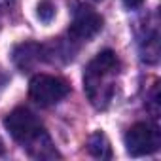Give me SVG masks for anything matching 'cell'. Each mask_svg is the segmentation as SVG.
<instances>
[{"label": "cell", "instance_id": "cell-5", "mask_svg": "<svg viewBox=\"0 0 161 161\" xmlns=\"http://www.w3.org/2000/svg\"><path fill=\"white\" fill-rule=\"evenodd\" d=\"M103 17L101 14H97L93 8L89 6H84L80 4L76 10H74V17H72V23H70V29H68V34L72 40L76 42H89L91 38H95L101 29H103Z\"/></svg>", "mask_w": 161, "mask_h": 161}, {"label": "cell", "instance_id": "cell-8", "mask_svg": "<svg viewBox=\"0 0 161 161\" xmlns=\"http://www.w3.org/2000/svg\"><path fill=\"white\" fill-rule=\"evenodd\" d=\"M55 14H57V8H55V4L51 0H42L38 4V19L42 23H51Z\"/></svg>", "mask_w": 161, "mask_h": 161}, {"label": "cell", "instance_id": "cell-1", "mask_svg": "<svg viewBox=\"0 0 161 161\" xmlns=\"http://www.w3.org/2000/svg\"><path fill=\"white\" fill-rule=\"evenodd\" d=\"M4 127L12 135V138L15 142H19L29 152V155H32L36 159L59 157V152L55 150L49 135L46 133L42 121L38 119V116L32 110H29L25 106L14 108L10 114H6Z\"/></svg>", "mask_w": 161, "mask_h": 161}, {"label": "cell", "instance_id": "cell-11", "mask_svg": "<svg viewBox=\"0 0 161 161\" xmlns=\"http://www.w3.org/2000/svg\"><path fill=\"white\" fill-rule=\"evenodd\" d=\"M6 84H8V76H6V72L0 68V93H2V89L6 87Z\"/></svg>", "mask_w": 161, "mask_h": 161}, {"label": "cell", "instance_id": "cell-10", "mask_svg": "<svg viewBox=\"0 0 161 161\" xmlns=\"http://www.w3.org/2000/svg\"><path fill=\"white\" fill-rule=\"evenodd\" d=\"M15 4V0H0V12H8Z\"/></svg>", "mask_w": 161, "mask_h": 161}, {"label": "cell", "instance_id": "cell-9", "mask_svg": "<svg viewBox=\"0 0 161 161\" xmlns=\"http://www.w3.org/2000/svg\"><path fill=\"white\" fill-rule=\"evenodd\" d=\"M144 2H146V0H123L125 8H129V10H136V8H140Z\"/></svg>", "mask_w": 161, "mask_h": 161}, {"label": "cell", "instance_id": "cell-2", "mask_svg": "<svg viewBox=\"0 0 161 161\" xmlns=\"http://www.w3.org/2000/svg\"><path fill=\"white\" fill-rule=\"evenodd\" d=\"M119 74V59L112 49L97 53L84 70V89L95 108H106L116 93V76Z\"/></svg>", "mask_w": 161, "mask_h": 161}, {"label": "cell", "instance_id": "cell-4", "mask_svg": "<svg viewBox=\"0 0 161 161\" xmlns=\"http://www.w3.org/2000/svg\"><path fill=\"white\" fill-rule=\"evenodd\" d=\"M159 146H161V135L157 127L152 123L138 121L131 125L129 131L125 133V148H127V153L133 157L150 155L157 152Z\"/></svg>", "mask_w": 161, "mask_h": 161}, {"label": "cell", "instance_id": "cell-3", "mask_svg": "<svg viewBox=\"0 0 161 161\" xmlns=\"http://www.w3.org/2000/svg\"><path fill=\"white\" fill-rule=\"evenodd\" d=\"M70 93L66 80L49 74H36L29 84V97L40 106H53Z\"/></svg>", "mask_w": 161, "mask_h": 161}, {"label": "cell", "instance_id": "cell-13", "mask_svg": "<svg viewBox=\"0 0 161 161\" xmlns=\"http://www.w3.org/2000/svg\"><path fill=\"white\" fill-rule=\"evenodd\" d=\"M95 2H101V0H95Z\"/></svg>", "mask_w": 161, "mask_h": 161}, {"label": "cell", "instance_id": "cell-12", "mask_svg": "<svg viewBox=\"0 0 161 161\" xmlns=\"http://www.w3.org/2000/svg\"><path fill=\"white\" fill-rule=\"evenodd\" d=\"M2 152H4V146H2V142H0V155H2Z\"/></svg>", "mask_w": 161, "mask_h": 161}, {"label": "cell", "instance_id": "cell-6", "mask_svg": "<svg viewBox=\"0 0 161 161\" xmlns=\"http://www.w3.org/2000/svg\"><path fill=\"white\" fill-rule=\"evenodd\" d=\"M46 55H49L47 46H42L36 42H23L14 49V63L17 64V68L29 70V68L36 66L40 61H44Z\"/></svg>", "mask_w": 161, "mask_h": 161}, {"label": "cell", "instance_id": "cell-7", "mask_svg": "<svg viewBox=\"0 0 161 161\" xmlns=\"http://www.w3.org/2000/svg\"><path fill=\"white\" fill-rule=\"evenodd\" d=\"M87 150L93 157L97 159H112V146H110V140L104 133L97 131L89 136L87 140Z\"/></svg>", "mask_w": 161, "mask_h": 161}]
</instances>
